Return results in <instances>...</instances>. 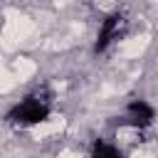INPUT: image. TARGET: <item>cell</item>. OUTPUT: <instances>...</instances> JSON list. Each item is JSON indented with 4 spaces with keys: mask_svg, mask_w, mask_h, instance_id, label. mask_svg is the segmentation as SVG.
I'll use <instances>...</instances> for the list:
<instances>
[{
    "mask_svg": "<svg viewBox=\"0 0 158 158\" xmlns=\"http://www.w3.org/2000/svg\"><path fill=\"white\" fill-rule=\"evenodd\" d=\"M52 111V99L44 89L40 91H32L27 94L20 104H15L10 111H7V123H15V126H35V123H42Z\"/></svg>",
    "mask_w": 158,
    "mask_h": 158,
    "instance_id": "1",
    "label": "cell"
},
{
    "mask_svg": "<svg viewBox=\"0 0 158 158\" xmlns=\"http://www.w3.org/2000/svg\"><path fill=\"white\" fill-rule=\"evenodd\" d=\"M91 158H123L121 151L114 146V143H106V141H94L91 146Z\"/></svg>",
    "mask_w": 158,
    "mask_h": 158,
    "instance_id": "4",
    "label": "cell"
},
{
    "mask_svg": "<svg viewBox=\"0 0 158 158\" xmlns=\"http://www.w3.org/2000/svg\"><path fill=\"white\" fill-rule=\"evenodd\" d=\"M153 118H156V111L143 99H136L126 106V123L133 126V128H146V126L153 123Z\"/></svg>",
    "mask_w": 158,
    "mask_h": 158,
    "instance_id": "3",
    "label": "cell"
},
{
    "mask_svg": "<svg viewBox=\"0 0 158 158\" xmlns=\"http://www.w3.org/2000/svg\"><path fill=\"white\" fill-rule=\"evenodd\" d=\"M126 35V17L121 15V12H111L104 22H101V27H99V35H96V44H94V52H104L111 42H116V40H121Z\"/></svg>",
    "mask_w": 158,
    "mask_h": 158,
    "instance_id": "2",
    "label": "cell"
}]
</instances>
